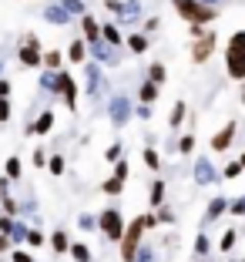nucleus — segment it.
I'll use <instances>...</instances> for the list:
<instances>
[{"mask_svg":"<svg viewBox=\"0 0 245 262\" xmlns=\"http://www.w3.org/2000/svg\"><path fill=\"white\" fill-rule=\"evenodd\" d=\"M171 7L185 24H212L218 17V7H208L202 0H171Z\"/></svg>","mask_w":245,"mask_h":262,"instance_id":"1","label":"nucleus"},{"mask_svg":"<svg viewBox=\"0 0 245 262\" xmlns=\"http://www.w3.org/2000/svg\"><path fill=\"white\" fill-rule=\"evenodd\" d=\"M148 232V222H145V215H138V219H131L128 225H124V235H121V262H135V255H138V246H141V235Z\"/></svg>","mask_w":245,"mask_h":262,"instance_id":"2","label":"nucleus"},{"mask_svg":"<svg viewBox=\"0 0 245 262\" xmlns=\"http://www.w3.org/2000/svg\"><path fill=\"white\" fill-rule=\"evenodd\" d=\"M124 225H128V222H124V215L118 212V208H104V212L98 215V232L104 235L107 242H121Z\"/></svg>","mask_w":245,"mask_h":262,"instance_id":"3","label":"nucleus"},{"mask_svg":"<svg viewBox=\"0 0 245 262\" xmlns=\"http://www.w3.org/2000/svg\"><path fill=\"white\" fill-rule=\"evenodd\" d=\"M17 57H20L24 68H44V47H40L37 34H27V37L20 40V51H17Z\"/></svg>","mask_w":245,"mask_h":262,"instance_id":"4","label":"nucleus"},{"mask_svg":"<svg viewBox=\"0 0 245 262\" xmlns=\"http://www.w3.org/2000/svg\"><path fill=\"white\" fill-rule=\"evenodd\" d=\"M57 98L64 101V108L68 111H77V98H81V91H77V81L71 71H57Z\"/></svg>","mask_w":245,"mask_h":262,"instance_id":"5","label":"nucleus"},{"mask_svg":"<svg viewBox=\"0 0 245 262\" xmlns=\"http://www.w3.org/2000/svg\"><path fill=\"white\" fill-rule=\"evenodd\" d=\"M215 47H218V37H215L212 31H205L202 37H195V44H192V64H205L208 57L215 54Z\"/></svg>","mask_w":245,"mask_h":262,"instance_id":"6","label":"nucleus"},{"mask_svg":"<svg viewBox=\"0 0 245 262\" xmlns=\"http://www.w3.org/2000/svg\"><path fill=\"white\" fill-rule=\"evenodd\" d=\"M107 118H111L115 128H124V124H128V118H131L128 94H115V98H111V104H107Z\"/></svg>","mask_w":245,"mask_h":262,"instance_id":"7","label":"nucleus"},{"mask_svg":"<svg viewBox=\"0 0 245 262\" xmlns=\"http://www.w3.org/2000/svg\"><path fill=\"white\" fill-rule=\"evenodd\" d=\"M87 51L94 54V61H98V64H111V68H115V64L121 61L118 47H111L107 40H87Z\"/></svg>","mask_w":245,"mask_h":262,"instance_id":"8","label":"nucleus"},{"mask_svg":"<svg viewBox=\"0 0 245 262\" xmlns=\"http://www.w3.org/2000/svg\"><path fill=\"white\" fill-rule=\"evenodd\" d=\"M40 17H44L47 24H54V27H68V24L74 20V14H71V10L64 7L61 0H54V4H47V7H44V14H40Z\"/></svg>","mask_w":245,"mask_h":262,"instance_id":"9","label":"nucleus"},{"mask_svg":"<svg viewBox=\"0 0 245 262\" xmlns=\"http://www.w3.org/2000/svg\"><path fill=\"white\" fill-rule=\"evenodd\" d=\"M84 77H87L84 94L87 98H98L101 88H104V68H101V64H84Z\"/></svg>","mask_w":245,"mask_h":262,"instance_id":"10","label":"nucleus"},{"mask_svg":"<svg viewBox=\"0 0 245 262\" xmlns=\"http://www.w3.org/2000/svg\"><path fill=\"white\" fill-rule=\"evenodd\" d=\"M235 131H238V124H235V121H229L222 131H215V135H212V151H218V155L229 151L232 141H235Z\"/></svg>","mask_w":245,"mask_h":262,"instance_id":"11","label":"nucleus"},{"mask_svg":"<svg viewBox=\"0 0 245 262\" xmlns=\"http://www.w3.org/2000/svg\"><path fill=\"white\" fill-rule=\"evenodd\" d=\"M192 178L198 182V185H212L215 178H218V171H215V165L208 162L205 155L202 158H195V168H192Z\"/></svg>","mask_w":245,"mask_h":262,"instance_id":"12","label":"nucleus"},{"mask_svg":"<svg viewBox=\"0 0 245 262\" xmlns=\"http://www.w3.org/2000/svg\"><path fill=\"white\" fill-rule=\"evenodd\" d=\"M225 71L232 81H245V54L242 51H225Z\"/></svg>","mask_w":245,"mask_h":262,"instance_id":"13","label":"nucleus"},{"mask_svg":"<svg viewBox=\"0 0 245 262\" xmlns=\"http://www.w3.org/2000/svg\"><path fill=\"white\" fill-rule=\"evenodd\" d=\"M51 131H54V111H44V115H40L34 124H27V128H24V135L31 138V135H51Z\"/></svg>","mask_w":245,"mask_h":262,"instance_id":"14","label":"nucleus"},{"mask_svg":"<svg viewBox=\"0 0 245 262\" xmlns=\"http://www.w3.org/2000/svg\"><path fill=\"white\" fill-rule=\"evenodd\" d=\"M124 44H128V51L131 54H145L148 47H151V40H148V34H128V37H124Z\"/></svg>","mask_w":245,"mask_h":262,"instance_id":"15","label":"nucleus"},{"mask_svg":"<svg viewBox=\"0 0 245 262\" xmlns=\"http://www.w3.org/2000/svg\"><path fill=\"white\" fill-rule=\"evenodd\" d=\"M81 31H84V40H101V24L91 14H81Z\"/></svg>","mask_w":245,"mask_h":262,"instance_id":"16","label":"nucleus"},{"mask_svg":"<svg viewBox=\"0 0 245 262\" xmlns=\"http://www.w3.org/2000/svg\"><path fill=\"white\" fill-rule=\"evenodd\" d=\"M84 54H87V40L81 37V40H71V47H68V61L71 64H84Z\"/></svg>","mask_w":245,"mask_h":262,"instance_id":"17","label":"nucleus"},{"mask_svg":"<svg viewBox=\"0 0 245 262\" xmlns=\"http://www.w3.org/2000/svg\"><path fill=\"white\" fill-rule=\"evenodd\" d=\"M225 212H229V199H222V195H218V199H212V202H208L205 222H215V219H218V215H225Z\"/></svg>","mask_w":245,"mask_h":262,"instance_id":"18","label":"nucleus"},{"mask_svg":"<svg viewBox=\"0 0 245 262\" xmlns=\"http://www.w3.org/2000/svg\"><path fill=\"white\" fill-rule=\"evenodd\" d=\"M161 94V84H154V81H145V84L138 88V101H145V104H154Z\"/></svg>","mask_w":245,"mask_h":262,"instance_id":"19","label":"nucleus"},{"mask_svg":"<svg viewBox=\"0 0 245 262\" xmlns=\"http://www.w3.org/2000/svg\"><path fill=\"white\" fill-rule=\"evenodd\" d=\"M101 40H107V44H111V47H121V44H124L121 31H118V27H115V24H111V20H107L104 27H101Z\"/></svg>","mask_w":245,"mask_h":262,"instance_id":"20","label":"nucleus"},{"mask_svg":"<svg viewBox=\"0 0 245 262\" xmlns=\"http://www.w3.org/2000/svg\"><path fill=\"white\" fill-rule=\"evenodd\" d=\"M40 91H51L57 98V71H51V68L40 71Z\"/></svg>","mask_w":245,"mask_h":262,"instance_id":"21","label":"nucleus"},{"mask_svg":"<svg viewBox=\"0 0 245 262\" xmlns=\"http://www.w3.org/2000/svg\"><path fill=\"white\" fill-rule=\"evenodd\" d=\"M47 242H51V249H54L57 255H61V252H68V249H71L68 232H61V229H57V232H51V239H47Z\"/></svg>","mask_w":245,"mask_h":262,"instance_id":"22","label":"nucleus"},{"mask_svg":"<svg viewBox=\"0 0 245 262\" xmlns=\"http://www.w3.org/2000/svg\"><path fill=\"white\" fill-rule=\"evenodd\" d=\"M185 115H188V104H185V101H178L175 108H171V118H168V128H182V124H185Z\"/></svg>","mask_w":245,"mask_h":262,"instance_id":"23","label":"nucleus"},{"mask_svg":"<svg viewBox=\"0 0 245 262\" xmlns=\"http://www.w3.org/2000/svg\"><path fill=\"white\" fill-rule=\"evenodd\" d=\"M235 242H238V229H225L222 239H218V252H232Z\"/></svg>","mask_w":245,"mask_h":262,"instance_id":"24","label":"nucleus"},{"mask_svg":"<svg viewBox=\"0 0 245 262\" xmlns=\"http://www.w3.org/2000/svg\"><path fill=\"white\" fill-rule=\"evenodd\" d=\"M68 252H71V259H74V262H91V249H87L84 242H71Z\"/></svg>","mask_w":245,"mask_h":262,"instance_id":"25","label":"nucleus"},{"mask_svg":"<svg viewBox=\"0 0 245 262\" xmlns=\"http://www.w3.org/2000/svg\"><path fill=\"white\" fill-rule=\"evenodd\" d=\"M148 81H154V84H165V81H168V71H165L161 61H154L151 68H148Z\"/></svg>","mask_w":245,"mask_h":262,"instance_id":"26","label":"nucleus"},{"mask_svg":"<svg viewBox=\"0 0 245 262\" xmlns=\"http://www.w3.org/2000/svg\"><path fill=\"white\" fill-rule=\"evenodd\" d=\"M101 192H104V195H121V192H124V178L111 175V178L104 182V185H101Z\"/></svg>","mask_w":245,"mask_h":262,"instance_id":"27","label":"nucleus"},{"mask_svg":"<svg viewBox=\"0 0 245 262\" xmlns=\"http://www.w3.org/2000/svg\"><path fill=\"white\" fill-rule=\"evenodd\" d=\"M61 64H64V54L54 47V51H44V68H51V71H61Z\"/></svg>","mask_w":245,"mask_h":262,"instance_id":"28","label":"nucleus"},{"mask_svg":"<svg viewBox=\"0 0 245 262\" xmlns=\"http://www.w3.org/2000/svg\"><path fill=\"white\" fill-rule=\"evenodd\" d=\"M161 199H165V178H154V185H151V208H158Z\"/></svg>","mask_w":245,"mask_h":262,"instance_id":"29","label":"nucleus"},{"mask_svg":"<svg viewBox=\"0 0 245 262\" xmlns=\"http://www.w3.org/2000/svg\"><path fill=\"white\" fill-rule=\"evenodd\" d=\"M242 171H245V168H242V162L235 158V162H229V165L222 168V178H225V182H232V178H238Z\"/></svg>","mask_w":245,"mask_h":262,"instance_id":"30","label":"nucleus"},{"mask_svg":"<svg viewBox=\"0 0 245 262\" xmlns=\"http://www.w3.org/2000/svg\"><path fill=\"white\" fill-rule=\"evenodd\" d=\"M27 225L24 222H14V232H10V242H14V246H20V242H27Z\"/></svg>","mask_w":245,"mask_h":262,"instance_id":"31","label":"nucleus"},{"mask_svg":"<svg viewBox=\"0 0 245 262\" xmlns=\"http://www.w3.org/2000/svg\"><path fill=\"white\" fill-rule=\"evenodd\" d=\"M4 168H7V178H10V182H17V178H20V171H24V165H20V158H7V165H4Z\"/></svg>","mask_w":245,"mask_h":262,"instance_id":"32","label":"nucleus"},{"mask_svg":"<svg viewBox=\"0 0 245 262\" xmlns=\"http://www.w3.org/2000/svg\"><path fill=\"white\" fill-rule=\"evenodd\" d=\"M47 171L57 175V178L64 175V158H61V155H51V158H47Z\"/></svg>","mask_w":245,"mask_h":262,"instance_id":"33","label":"nucleus"},{"mask_svg":"<svg viewBox=\"0 0 245 262\" xmlns=\"http://www.w3.org/2000/svg\"><path fill=\"white\" fill-rule=\"evenodd\" d=\"M225 51H242V54H245V31H235V34H232Z\"/></svg>","mask_w":245,"mask_h":262,"instance_id":"34","label":"nucleus"},{"mask_svg":"<svg viewBox=\"0 0 245 262\" xmlns=\"http://www.w3.org/2000/svg\"><path fill=\"white\" fill-rule=\"evenodd\" d=\"M145 165H148L151 171H158V168H161V155L154 151V148H145Z\"/></svg>","mask_w":245,"mask_h":262,"instance_id":"35","label":"nucleus"},{"mask_svg":"<svg viewBox=\"0 0 245 262\" xmlns=\"http://www.w3.org/2000/svg\"><path fill=\"white\" fill-rule=\"evenodd\" d=\"M195 151V135H182L178 141V155H192Z\"/></svg>","mask_w":245,"mask_h":262,"instance_id":"36","label":"nucleus"},{"mask_svg":"<svg viewBox=\"0 0 245 262\" xmlns=\"http://www.w3.org/2000/svg\"><path fill=\"white\" fill-rule=\"evenodd\" d=\"M77 229H81V232H94V229H98V219H94V215H87V212H84V215L77 219Z\"/></svg>","mask_w":245,"mask_h":262,"instance_id":"37","label":"nucleus"},{"mask_svg":"<svg viewBox=\"0 0 245 262\" xmlns=\"http://www.w3.org/2000/svg\"><path fill=\"white\" fill-rule=\"evenodd\" d=\"M195 252H198V255H208V252H212V242H208L205 232H198V239H195Z\"/></svg>","mask_w":245,"mask_h":262,"instance_id":"38","label":"nucleus"},{"mask_svg":"<svg viewBox=\"0 0 245 262\" xmlns=\"http://www.w3.org/2000/svg\"><path fill=\"white\" fill-rule=\"evenodd\" d=\"M44 232H37V229H31V232H27V246H31V249H40V246H44Z\"/></svg>","mask_w":245,"mask_h":262,"instance_id":"39","label":"nucleus"},{"mask_svg":"<svg viewBox=\"0 0 245 262\" xmlns=\"http://www.w3.org/2000/svg\"><path fill=\"white\" fill-rule=\"evenodd\" d=\"M104 7L111 14H118V20H124V0H104Z\"/></svg>","mask_w":245,"mask_h":262,"instance_id":"40","label":"nucleus"},{"mask_svg":"<svg viewBox=\"0 0 245 262\" xmlns=\"http://www.w3.org/2000/svg\"><path fill=\"white\" fill-rule=\"evenodd\" d=\"M14 222H17L14 215H7V212H0V232H4V235H10V232H14Z\"/></svg>","mask_w":245,"mask_h":262,"instance_id":"41","label":"nucleus"},{"mask_svg":"<svg viewBox=\"0 0 245 262\" xmlns=\"http://www.w3.org/2000/svg\"><path fill=\"white\" fill-rule=\"evenodd\" d=\"M10 115H14V108H10V98H0V124H7Z\"/></svg>","mask_w":245,"mask_h":262,"instance_id":"42","label":"nucleus"},{"mask_svg":"<svg viewBox=\"0 0 245 262\" xmlns=\"http://www.w3.org/2000/svg\"><path fill=\"white\" fill-rule=\"evenodd\" d=\"M61 4H64V7H68V10H71V14H74V17L87 14V10H84V4H81V0H61Z\"/></svg>","mask_w":245,"mask_h":262,"instance_id":"43","label":"nucleus"},{"mask_svg":"<svg viewBox=\"0 0 245 262\" xmlns=\"http://www.w3.org/2000/svg\"><path fill=\"white\" fill-rule=\"evenodd\" d=\"M0 202H4V212H7V215H14V219H17V202H14V199H10V195H7V192L0 195Z\"/></svg>","mask_w":245,"mask_h":262,"instance_id":"44","label":"nucleus"},{"mask_svg":"<svg viewBox=\"0 0 245 262\" xmlns=\"http://www.w3.org/2000/svg\"><path fill=\"white\" fill-rule=\"evenodd\" d=\"M229 212L232 215H245V195H238L235 202H229Z\"/></svg>","mask_w":245,"mask_h":262,"instance_id":"45","label":"nucleus"},{"mask_svg":"<svg viewBox=\"0 0 245 262\" xmlns=\"http://www.w3.org/2000/svg\"><path fill=\"white\" fill-rule=\"evenodd\" d=\"M121 151H124V148H121V145H118V141H115V145H111V148H107V151H104V158H107V162H111V165H115L118 158H121Z\"/></svg>","mask_w":245,"mask_h":262,"instance_id":"46","label":"nucleus"},{"mask_svg":"<svg viewBox=\"0 0 245 262\" xmlns=\"http://www.w3.org/2000/svg\"><path fill=\"white\" fill-rule=\"evenodd\" d=\"M10 262H34V255L27 249H17V252H10Z\"/></svg>","mask_w":245,"mask_h":262,"instance_id":"47","label":"nucleus"},{"mask_svg":"<svg viewBox=\"0 0 245 262\" xmlns=\"http://www.w3.org/2000/svg\"><path fill=\"white\" fill-rule=\"evenodd\" d=\"M151 249H148V246H138V255H135V262H151Z\"/></svg>","mask_w":245,"mask_h":262,"instance_id":"48","label":"nucleus"},{"mask_svg":"<svg viewBox=\"0 0 245 262\" xmlns=\"http://www.w3.org/2000/svg\"><path fill=\"white\" fill-rule=\"evenodd\" d=\"M10 91H14V84H10L7 77L0 74V98H10Z\"/></svg>","mask_w":245,"mask_h":262,"instance_id":"49","label":"nucleus"},{"mask_svg":"<svg viewBox=\"0 0 245 262\" xmlns=\"http://www.w3.org/2000/svg\"><path fill=\"white\" fill-rule=\"evenodd\" d=\"M10 246H14V242H10V235H4V232H0V255H7Z\"/></svg>","mask_w":245,"mask_h":262,"instance_id":"50","label":"nucleus"},{"mask_svg":"<svg viewBox=\"0 0 245 262\" xmlns=\"http://www.w3.org/2000/svg\"><path fill=\"white\" fill-rule=\"evenodd\" d=\"M135 115H138V118H151V104H145V101H141L138 108H135Z\"/></svg>","mask_w":245,"mask_h":262,"instance_id":"51","label":"nucleus"},{"mask_svg":"<svg viewBox=\"0 0 245 262\" xmlns=\"http://www.w3.org/2000/svg\"><path fill=\"white\" fill-rule=\"evenodd\" d=\"M151 31H158V17H148L145 20V34H151Z\"/></svg>","mask_w":245,"mask_h":262,"instance_id":"52","label":"nucleus"},{"mask_svg":"<svg viewBox=\"0 0 245 262\" xmlns=\"http://www.w3.org/2000/svg\"><path fill=\"white\" fill-rule=\"evenodd\" d=\"M34 165H47V155H44V148H40V151H34Z\"/></svg>","mask_w":245,"mask_h":262,"instance_id":"53","label":"nucleus"},{"mask_svg":"<svg viewBox=\"0 0 245 262\" xmlns=\"http://www.w3.org/2000/svg\"><path fill=\"white\" fill-rule=\"evenodd\" d=\"M202 4H208V7H218V4H222V0H202Z\"/></svg>","mask_w":245,"mask_h":262,"instance_id":"54","label":"nucleus"},{"mask_svg":"<svg viewBox=\"0 0 245 262\" xmlns=\"http://www.w3.org/2000/svg\"><path fill=\"white\" fill-rule=\"evenodd\" d=\"M238 162H242V168H245V151H242V155H238Z\"/></svg>","mask_w":245,"mask_h":262,"instance_id":"55","label":"nucleus"},{"mask_svg":"<svg viewBox=\"0 0 245 262\" xmlns=\"http://www.w3.org/2000/svg\"><path fill=\"white\" fill-rule=\"evenodd\" d=\"M0 74H4V57H0Z\"/></svg>","mask_w":245,"mask_h":262,"instance_id":"56","label":"nucleus"},{"mask_svg":"<svg viewBox=\"0 0 245 262\" xmlns=\"http://www.w3.org/2000/svg\"><path fill=\"white\" fill-rule=\"evenodd\" d=\"M242 104H245V91H242Z\"/></svg>","mask_w":245,"mask_h":262,"instance_id":"57","label":"nucleus"},{"mask_svg":"<svg viewBox=\"0 0 245 262\" xmlns=\"http://www.w3.org/2000/svg\"><path fill=\"white\" fill-rule=\"evenodd\" d=\"M232 262H238V259H232Z\"/></svg>","mask_w":245,"mask_h":262,"instance_id":"58","label":"nucleus"},{"mask_svg":"<svg viewBox=\"0 0 245 262\" xmlns=\"http://www.w3.org/2000/svg\"><path fill=\"white\" fill-rule=\"evenodd\" d=\"M0 262H4V259H0Z\"/></svg>","mask_w":245,"mask_h":262,"instance_id":"59","label":"nucleus"}]
</instances>
